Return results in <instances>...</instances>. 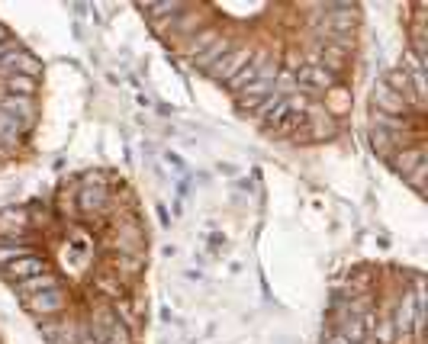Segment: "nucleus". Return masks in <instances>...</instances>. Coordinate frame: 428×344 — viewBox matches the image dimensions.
<instances>
[{"instance_id":"nucleus-1","label":"nucleus","mask_w":428,"mask_h":344,"mask_svg":"<svg viewBox=\"0 0 428 344\" xmlns=\"http://www.w3.org/2000/svg\"><path fill=\"white\" fill-rule=\"evenodd\" d=\"M149 33L242 119L287 145H332L348 132L361 65L357 4H149Z\"/></svg>"},{"instance_id":"nucleus-2","label":"nucleus","mask_w":428,"mask_h":344,"mask_svg":"<svg viewBox=\"0 0 428 344\" xmlns=\"http://www.w3.org/2000/svg\"><path fill=\"white\" fill-rule=\"evenodd\" d=\"M151 232L136 187L87 168L0 209V283L49 344H136Z\"/></svg>"},{"instance_id":"nucleus-3","label":"nucleus","mask_w":428,"mask_h":344,"mask_svg":"<svg viewBox=\"0 0 428 344\" xmlns=\"http://www.w3.org/2000/svg\"><path fill=\"white\" fill-rule=\"evenodd\" d=\"M425 55L409 52L399 65H393L367 103V138L374 155L415 190L425 193Z\"/></svg>"},{"instance_id":"nucleus-4","label":"nucleus","mask_w":428,"mask_h":344,"mask_svg":"<svg viewBox=\"0 0 428 344\" xmlns=\"http://www.w3.org/2000/svg\"><path fill=\"white\" fill-rule=\"evenodd\" d=\"M46 65L0 20V171L33 151L42 123Z\"/></svg>"},{"instance_id":"nucleus-5","label":"nucleus","mask_w":428,"mask_h":344,"mask_svg":"<svg viewBox=\"0 0 428 344\" xmlns=\"http://www.w3.org/2000/svg\"><path fill=\"white\" fill-rule=\"evenodd\" d=\"M0 344H4V341H0Z\"/></svg>"}]
</instances>
